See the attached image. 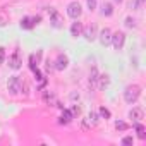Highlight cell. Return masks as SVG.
<instances>
[{"label": "cell", "mask_w": 146, "mask_h": 146, "mask_svg": "<svg viewBox=\"0 0 146 146\" xmlns=\"http://www.w3.org/2000/svg\"><path fill=\"white\" fill-rule=\"evenodd\" d=\"M139 96H141V86H137V84H129V86L124 90V100H125V103H129V105L136 103Z\"/></svg>", "instance_id": "obj_1"}, {"label": "cell", "mask_w": 146, "mask_h": 146, "mask_svg": "<svg viewBox=\"0 0 146 146\" xmlns=\"http://www.w3.org/2000/svg\"><path fill=\"white\" fill-rule=\"evenodd\" d=\"M7 90L11 95H19L23 93V81L19 76H12L9 78V83H7Z\"/></svg>", "instance_id": "obj_2"}, {"label": "cell", "mask_w": 146, "mask_h": 146, "mask_svg": "<svg viewBox=\"0 0 146 146\" xmlns=\"http://www.w3.org/2000/svg\"><path fill=\"white\" fill-rule=\"evenodd\" d=\"M81 14H83V9H81V4L79 2H70L69 5H67V16L69 17H72V19H79L81 17Z\"/></svg>", "instance_id": "obj_3"}, {"label": "cell", "mask_w": 146, "mask_h": 146, "mask_svg": "<svg viewBox=\"0 0 146 146\" xmlns=\"http://www.w3.org/2000/svg\"><path fill=\"white\" fill-rule=\"evenodd\" d=\"M83 36H84L88 41L96 40V36H98V28H96V24H88V26H84V28H83Z\"/></svg>", "instance_id": "obj_4"}, {"label": "cell", "mask_w": 146, "mask_h": 146, "mask_svg": "<svg viewBox=\"0 0 146 146\" xmlns=\"http://www.w3.org/2000/svg\"><path fill=\"white\" fill-rule=\"evenodd\" d=\"M124 43H125V35L122 31L112 33V45H113L115 50H122L124 48Z\"/></svg>", "instance_id": "obj_5"}, {"label": "cell", "mask_w": 146, "mask_h": 146, "mask_svg": "<svg viewBox=\"0 0 146 146\" xmlns=\"http://www.w3.org/2000/svg\"><path fill=\"white\" fill-rule=\"evenodd\" d=\"M21 65H23L21 53H19V50H16V52L9 57V67H11V69H14V70H17V69H21Z\"/></svg>", "instance_id": "obj_6"}, {"label": "cell", "mask_w": 146, "mask_h": 146, "mask_svg": "<svg viewBox=\"0 0 146 146\" xmlns=\"http://www.w3.org/2000/svg\"><path fill=\"white\" fill-rule=\"evenodd\" d=\"M50 23H52V26L53 28H62V23H64V17L53 9V7H50Z\"/></svg>", "instance_id": "obj_7"}, {"label": "cell", "mask_w": 146, "mask_h": 146, "mask_svg": "<svg viewBox=\"0 0 146 146\" xmlns=\"http://www.w3.org/2000/svg\"><path fill=\"white\" fill-rule=\"evenodd\" d=\"M40 21H41L40 16H36V17H24V19L21 21V28H23V29H31V28H35Z\"/></svg>", "instance_id": "obj_8"}, {"label": "cell", "mask_w": 146, "mask_h": 146, "mask_svg": "<svg viewBox=\"0 0 146 146\" xmlns=\"http://www.w3.org/2000/svg\"><path fill=\"white\" fill-rule=\"evenodd\" d=\"M98 38H100V43H102L103 46H108V45L112 43V31H110L108 28H105V29L100 31Z\"/></svg>", "instance_id": "obj_9"}, {"label": "cell", "mask_w": 146, "mask_h": 146, "mask_svg": "<svg viewBox=\"0 0 146 146\" xmlns=\"http://www.w3.org/2000/svg\"><path fill=\"white\" fill-rule=\"evenodd\" d=\"M67 65H69V57L65 53H58V57L55 58V69L64 70V69H67Z\"/></svg>", "instance_id": "obj_10"}, {"label": "cell", "mask_w": 146, "mask_h": 146, "mask_svg": "<svg viewBox=\"0 0 146 146\" xmlns=\"http://www.w3.org/2000/svg\"><path fill=\"white\" fill-rule=\"evenodd\" d=\"M83 23H79L78 19H76V23H72V26H70V36L72 38H78V36H81L83 35Z\"/></svg>", "instance_id": "obj_11"}, {"label": "cell", "mask_w": 146, "mask_h": 146, "mask_svg": "<svg viewBox=\"0 0 146 146\" xmlns=\"http://www.w3.org/2000/svg\"><path fill=\"white\" fill-rule=\"evenodd\" d=\"M143 117H144V110H143L141 107H134V108L129 112V119H132L134 122H139Z\"/></svg>", "instance_id": "obj_12"}, {"label": "cell", "mask_w": 146, "mask_h": 146, "mask_svg": "<svg viewBox=\"0 0 146 146\" xmlns=\"http://www.w3.org/2000/svg\"><path fill=\"white\" fill-rule=\"evenodd\" d=\"M72 119H74V115H72V112L70 110H64L62 112V115H60V124H64V125H67V124H70L72 122Z\"/></svg>", "instance_id": "obj_13"}, {"label": "cell", "mask_w": 146, "mask_h": 146, "mask_svg": "<svg viewBox=\"0 0 146 146\" xmlns=\"http://www.w3.org/2000/svg\"><path fill=\"white\" fill-rule=\"evenodd\" d=\"M134 131H136V134H137V137H139V139H146V129H144V125H143V124L136 122Z\"/></svg>", "instance_id": "obj_14"}, {"label": "cell", "mask_w": 146, "mask_h": 146, "mask_svg": "<svg viewBox=\"0 0 146 146\" xmlns=\"http://www.w3.org/2000/svg\"><path fill=\"white\" fill-rule=\"evenodd\" d=\"M98 70H96V67H93L91 69V74H90V86L91 88H96V83H98Z\"/></svg>", "instance_id": "obj_15"}, {"label": "cell", "mask_w": 146, "mask_h": 146, "mask_svg": "<svg viewBox=\"0 0 146 146\" xmlns=\"http://www.w3.org/2000/svg\"><path fill=\"white\" fill-rule=\"evenodd\" d=\"M113 14V5L112 4H108V2H105L103 5H102V16H112Z\"/></svg>", "instance_id": "obj_16"}, {"label": "cell", "mask_w": 146, "mask_h": 146, "mask_svg": "<svg viewBox=\"0 0 146 146\" xmlns=\"http://www.w3.org/2000/svg\"><path fill=\"white\" fill-rule=\"evenodd\" d=\"M43 102H45V103H48V105H50V103H57L55 95H53V93H50V91H45V93H43Z\"/></svg>", "instance_id": "obj_17"}, {"label": "cell", "mask_w": 146, "mask_h": 146, "mask_svg": "<svg viewBox=\"0 0 146 146\" xmlns=\"http://www.w3.org/2000/svg\"><path fill=\"white\" fill-rule=\"evenodd\" d=\"M98 122H100L98 113H96V112H90V115H88V124H90V125H96Z\"/></svg>", "instance_id": "obj_18"}, {"label": "cell", "mask_w": 146, "mask_h": 146, "mask_svg": "<svg viewBox=\"0 0 146 146\" xmlns=\"http://www.w3.org/2000/svg\"><path fill=\"white\" fill-rule=\"evenodd\" d=\"M98 81H100V90H105V88L108 86V83H110V79H108V76H107V74L98 76Z\"/></svg>", "instance_id": "obj_19"}, {"label": "cell", "mask_w": 146, "mask_h": 146, "mask_svg": "<svg viewBox=\"0 0 146 146\" xmlns=\"http://www.w3.org/2000/svg\"><path fill=\"white\" fill-rule=\"evenodd\" d=\"M115 129H117V131H127L129 125H127L124 120H117V122H115Z\"/></svg>", "instance_id": "obj_20"}, {"label": "cell", "mask_w": 146, "mask_h": 146, "mask_svg": "<svg viewBox=\"0 0 146 146\" xmlns=\"http://www.w3.org/2000/svg\"><path fill=\"white\" fill-rule=\"evenodd\" d=\"M141 5H143V2H139V0H134V2H131V5H129V7H131L132 11H139V7H141Z\"/></svg>", "instance_id": "obj_21"}, {"label": "cell", "mask_w": 146, "mask_h": 146, "mask_svg": "<svg viewBox=\"0 0 146 146\" xmlns=\"http://www.w3.org/2000/svg\"><path fill=\"white\" fill-rule=\"evenodd\" d=\"M100 115L105 117V119H110V110L105 108V107H102V108H100Z\"/></svg>", "instance_id": "obj_22"}, {"label": "cell", "mask_w": 146, "mask_h": 146, "mask_svg": "<svg viewBox=\"0 0 146 146\" xmlns=\"http://www.w3.org/2000/svg\"><path fill=\"white\" fill-rule=\"evenodd\" d=\"M125 28H136V21L132 17H127L125 19Z\"/></svg>", "instance_id": "obj_23"}, {"label": "cell", "mask_w": 146, "mask_h": 146, "mask_svg": "<svg viewBox=\"0 0 146 146\" xmlns=\"http://www.w3.org/2000/svg\"><path fill=\"white\" fill-rule=\"evenodd\" d=\"M86 4H88V9H90L91 12L96 9V0H86Z\"/></svg>", "instance_id": "obj_24"}, {"label": "cell", "mask_w": 146, "mask_h": 146, "mask_svg": "<svg viewBox=\"0 0 146 146\" xmlns=\"http://www.w3.org/2000/svg\"><path fill=\"white\" fill-rule=\"evenodd\" d=\"M132 143H134L132 136H125V137H122V144H132Z\"/></svg>", "instance_id": "obj_25"}, {"label": "cell", "mask_w": 146, "mask_h": 146, "mask_svg": "<svg viewBox=\"0 0 146 146\" xmlns=\"http://www.w3.org/2000/svg\"><path fill=\"white\" fill-rule=\"evenodd\" d=\"M70 112H72V115H74V117H76V115H79V112H81V108H79L78 105H74V107H72V108H70Z\"/></svg>", "instance_id": "obj_26"}, {"label": "cell", "mask_w": 146, "mask_h": 146, "mask_svg": "<svg viewBox=\"0 0 146 146\" xmlns=\"http://www.w3.org/2000/svg\"><path fill=\"white\" fill-rule=\"evenodd\" d=\"M4 58H5V48L0 46V64H4Z\"/></svg>", "instance_id": "obj_27"}, {"label": "cell", "mask_w": 146, "mask_h": 146, "mask_svg": "<svg viewBox=\"0 0 146 146\" xmlns=\"http://www.w3.org/2000/svg\"><path fill=\"white\" fill-rule=\"evenodd\" d=\"M115 2H119V4H120V2H122V0H115Z\"/></svg>", "instance_id": "obj_28"}]
</instances>
